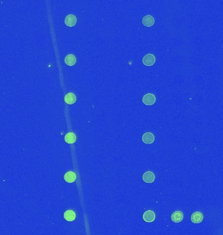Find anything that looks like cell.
Listing matches in <instances>:
<instances>
[{"label": "cell", "mask_w": 223, "mask_h": 235, "mask_svg": "<svg viewBox=\"0 0 223 235\" xmlns=\"http://www.w3.org/2000/svg\"><path fill=\"white\" fill-rule=\"evenodd\" d=\"M64 218L67 221H73L76 219V214L73 210H69L64 213Z\"/></svg>", "instance_id": "obj_13"}, {"label": "cell", "mask_w": 223, "mask_h": 235, "mask_svg": "<svg viewBox=\"0 0 223 235\" xmlns=\"http://www.w3.org/2000/svg\"><path fill=\"white\" fill-rule=\"evenodd\" d=\"M142 141L145 144H150L155 141V136L153 133L150 132H147L144 133L142 136Z\"/></svg>", "instance_id": "obj_6"}, {"label": "cell", "mask_w": 223, "mask_h": 235, "mask_svg": "<svg viewBox=\"0 0 223 235\" xmlns=\"http://www.w3.org/2000/svg\"><path fill=\"white\" fill-rule=\"evenodd\" d=\"M142 24L146 27H151L155 24V18L151 15H146L142 18Z\"/></svg>", "instance_id": "obj_8"}, {"label": "cell", "mask_w": 223, "mask_h": 235, "mask_svg": "<svg viewBox=\"0 0 223 235\" xmlns=\"http://www.w3.org/2000/svg\"><path fill=\"white\" fill-rule=\"evenodd\" d=\"M64 100L67 104L73 105L76 101V97L73 93H68L65 95Z\"/></svg>", "instance_id": "obj_10"}, {"label": "cell", "mask_w": 223, "mask_h": 235, "mask_svg": "<svg viewBox=\"0 0 223 235\" xmlns=\"http://www.w3.org/2000/svg\"><path fill=\"white\" fill-rule=\"evenodd\" d=\"M142 102L145 105H153L156 102L155 96L151 93L145 94L142 98Z\"/></svg>", "instance_id": "obj_2"}, {"label": "cell", "mask_w": 223, "mask_h": 235, "mask_svg": "<svg viewBox=\"0 0 223 235\" xmlns=\"http://www.w3.org/2000/svg\"><path fill=\"white\" fill-rule=\"evenodd\" d=\"M155 214L154 211L152 210H147L145 211L143 214V219L148 223H151L154 222L155 219Z\"/></svg>", "instance_id": "obj_3"}, {"label": "cell", "mask_w": 223, "mask_h": 235, "mask_svg": "<svg viewBox=\"0 0 223 235\" xmlns=\"http://www.w3.org/2000/svg\"><path fill=\"white\" fill-rule=\"evenodd\" d=\"M76 179V174L73 171H69L64 175V180L68 183H73Z\"/></svg>", "instance_id": "obj_12"}, {"label": "cell", "mask_w": 223, "mask_h": 235, "mask_svg": "<svg viewBox=\"0 0 223 235\" xmlns=\"http://www.w3.org/2000/svg\"><path fill=\"white\" fill-rule=\"evenodd\" d=\"M142 179L146 183H153L155 180V175L151 171H147L143 174Z\"/></svg>", "instance_id": "obj_5"}, {"label": "cell", "mask_w": 223, "mask_h": 235, "mask_svg": "<svg viewBox=\"0 0 223 235\" xmlns=\"http://www.w3.org/2000/svg\"><path fill=\"white\" fill-rule=\"evenodd\" d=\"M155 56L152 54H148L145 55L142 59V62L144 64L148 67L154 66V64L155 63Z\"/></svg>", "instance_id": "obj_1"}, {"label": "cell", "mask_w": 223, "mask_h": 235, "mask_svg": "<svg viewBox=\"0 0 223 235\" xmlns=\"http://www.w3.org/2000/svg\"><path fill=\"white\" fill-rule=\"evenodd\" d=\"M65 63L69 66H73L76 63V58L73 54H68L66 56L64 60Z\"/></svg>", "instance_id": "obj_11"}, {"label": "cell", "mask_w": 223, "mask_h": 235, "mask_svg": "<svg viewBox=\"0 0 223 235\" xmlns=\"http://www.w3.org/2000/svg\"><path fill=\"white\" fill-rule=\"evenodd\" d=\"M76 141V136L74 133H68L65 136V141L68 144H74Z\"/></svg>", "instance_id": "obj_14"}, {"label": "cell", "mask_w": 223, "mask_h": 235, "mask_svg": "<svg viewBox=\"0 0 223 235\" xmlns=\"http://www.w3.org/2000/svg\"><path fill=\"white\" fill-rule=\"evenodd\" d=\"M171 219L174 223H180L183 219V214L181 211H176L171 215Z\"/></svg>", "instance_id": "obj_9"}, {"label": "cell", "mask_w": 223, "mask_h": 235, "mask_svg": "<svg viewBox=\"0 0 223 235\" xmlns=\"http://www.w3.org/2000/svg\"><path fill=\"white\" fill-rule=\"evenodd\" d=\"M77 22V18L73 15H69L65 18V24L69 27L74 26Z\"/></svg>", "instance_id": "obj_4"}, {"label": "cell", "mask_w": 223, "mask_h": 235, "mask_svg": "<svg viewBox=\"0 0 223 235\" xmlns=\"http://www.w3.org/2000/svg\"><path fill=\"white\" fill-rule=\"evenodd\" d=\"M203 215L200 212H195L191 215V221L194 224H200L203 221Z\"/></svg>", "instance_id": "obj_7"}]
</instances>
